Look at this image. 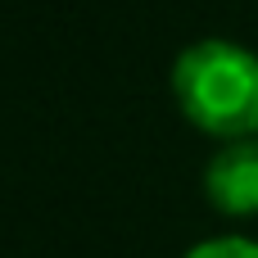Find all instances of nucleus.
Wrapping results in <instances>:
<instances>
[{
    "instance_id": "f03ea898",
    "label": "nucleus",
    "mask_w": 258,
    "mask_h": 258,
    "mask_svg": "<svg viewBox=\"0 0 258 258\" xmlns=\"http://www.w3.org/2000/svg\"><path fill=\"white\" fill-rule=\"evenodd\" d=\"M204 195L213 209L245 218L258 213V136L227 141V150H218L204 168Z\"/></svg>"
},
{
    "instance_id": "f257e3e1",
    "label": "nucleus",
    "mask_w": 258,
    "mask_h": 258,
    "mask_svg": "<svg viewBox=\"0 0 258 258\" xmlns=\"http://www.w3.org/2000/svg\"><path fill=\"white\" fill-rule=\"evenodd\" d=\"M172 95L181 113L222 141L258 132V54L236 41H195L172 63Z\"/></svg>"
},
{
    "instance_id": "7ed1b4c3",
    "label": "nucleus",
    "mask_w": 258,
    "mask_h": 258,
    "mask_svg": "<svg viewBox=\"0 0 258 258\" xmlns=\"http://www.w3.org/2000/svg\"><path fill=\"white\" fill-rule=\"evenodd\" d=\"M186 258H258V240H245V236H218V240L195 245Z\"/></svg>"
}]
</instances>
